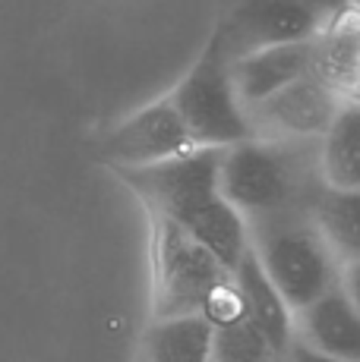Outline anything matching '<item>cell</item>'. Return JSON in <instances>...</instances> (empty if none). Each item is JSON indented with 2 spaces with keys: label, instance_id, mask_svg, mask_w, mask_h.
Returning <instances> with one entry per match:
<instances>
[{
  "label": "cell",
  "instance_id": "1",
  "mask_svg": "<svg viewBox=\"0 0 360 362\" xmlns=\"http://www.w3.org/2000/svg\"><path fill=\"white\" fill-rule=\"evenodd\" d=\"M218 161L221 148H196L155 167L111 173L140 199L145 214L168 218L234 271L250 249V227L221 196Z\"/></svg>",
  "mask_w": 360,
  "mask_h": 362
},
{
  "label": "cell",
  "instance_id": "2",
  "mask_svg": "<svg viewBox=\"0 0 360 362\" xmlns=\"http://www.w3.org/2000/svg\"><path fill=\"white\" fill-rule=\"evenodd\" d=\"M316 183V145L244 139L221 148L218 189L247 224L307 208Z\"/></svg>",
  "mask_w": 360,
  "mask_h": 362
},
{
  "label": "cell",
  "instance_id": "3",
  "mask_svg": "<svg viewBox=\"0 0 360 362\" xmlns=\"http://www.w3.org/2000/svg\"><path fill=\"white\" fill-rule=\"evenodd\" d=\"M149 271L152 318L206 315L215 325L240 309L231 271L162 214H149Z\"/></svg>",
  "mask_w": 360,
  "mask_h": 362
},
{
  "label": "cell",
  "instance_id": "4",
  "mask_svg": "<svg viewBox=\"0 0 360 362\" xmlns=\"http://www.w3.org/2000/svg\"><path fill=\"white\" fill-rule=\"evenodd\" d=\"M247 227H250V252L291 312H300L303 305L338 287L342 264L325 246L307 208L253 221Z\"/></svg>",
  "mask_w": 360,
  "mask_h": 362
},
{
  "label": "cell",
  "instance_id": "5",
  "mask_svg": "<svg viewBox=\"0 0 360 362\" xmlns=\"http://www.w3.org/2000/svg\"><path fill=\"white\" fill-rule=\"evenodd\" d=\"M196 148H231L253 139L247 110L231 82V57L215 32L206 38L199 57L168 92Z\"/></svg>",
  "mask_w": 360,
  "mask_h": 362
},
{
  "label": "cell",
  "instance_id": "6",
  "mask_svg": "<svg viewBox=\"0 0 360 362\" xmlns=\"http://www.w3.org/2000/svg\"><path fill=\"white\" fill-rule=\"evenodd\" d=\"M186 151H196V145L168 95L142 104L140 110L111 123L108 129L95 136V158L108 170L155 167L186 155Z\"/></svg>",
  "mask_w": 360,
  "mask_h": 362
},
{
  "label": "cell",
  "instance_id": "7",
  "mask_svg": "<svg viewBox=\"0 0 360 362\" xmlns=\"http://www.w3.org/2000/svg\"><path fill=\"white\" fill-rule=\"evenodd\" d=\"M342 110V98L322 86L320 79L307 76L294 86L281 88L269 101L247 110L253 139L269 142H303L316 145L332 127L335 114Z\"/></svg>",
  "mask_w": 360,
  "mask_h": 362
},
{
  "label": "cell",
  "instance_id": "8",
  "mask_svg": "<svg viewBox=\"0 0 360 362\" xmlns=\"http://www.w3.org/2000/svg\"><path fill=\"white\" fill-rule=\"evenodd\" d=\"M322 10L303 4H237L231 10L221 13L215 23V32L225 45L227 57L237 60L253 51H266V47L297 45V41H310L320 25Z\"/></svg>",
  "mask_w": 360,
  "mask_h": 362
},
{
  "label": "cell",
  "instance_id": "9",
  "mask_svg": "<svg viewBox=\"0 0 360 362\" xmlns=\"http://www.w3.org/2000/svg\"><path fill=\"white\" fill-rule=\"evenodd\" d=\"M310 76L342 104H360V4L322 10L310 38Z\"/></svg>",
  "mask_w": 360,
  "mask_h": 362
},
{
  "label": "cell",
  "instance_id": "10",
  "mask_svg": "<svg viewBox=\"0 0 360 362\" xmlns=\"http://www.w3.org/2000/svg\"><path fill=\"white\" fill-rule=\"evenodd\" d=\"M294 344L325 359L360 362V312L342 287L294 312Z\"/></svg>",
  "mask_w": 360,
  "mask_h": 362
},
{
  "label": "cell",
  "instance_id": "11",
  "mask_svg": "<svg viewBox=\"0 0 360 362\" xmlns=\"http://www.w3.org/2000/svg\"><path fill=\"white\" fill-rule=\"evenodd\" d=\"M307 76H310V41L266 47V51H253L247 57L231 60V82L244 110L269 101L281 88L294 86L297 79H307Z\"/></svg>",
  "mask_w": 360,
  "mask_h": 362
},
{
  "label": "cell",
  "instance_id": "12",
  "mask_svg": "<svg viewBox=\"0 0 360 362\" xmlns=\"http://www.w3.org/2000/svg\"><path fill=\"white\" fill-rule=\"evenodd\" d=\"M234 293L240 299L244 315L256 325V331L272 344V350L279 356H285L288 346L294 344V312L288 309V303L279 296V290L272 287V281L266 277V271L259 268L256 255L247 249L240 255V262L231 271Z\"/></svg>",
  "mask_w": 360,
  "mask_h": 362
},
{
  "label": "cell",
  "instance_id": "13",
  "mask_svg": "<svg viewBox=\"0 0 360 362\" xmlns=\"http://www.w3.org/2000/svg\"><path fill=\"white\" fill-rule=\"evenodd\" d=\"M215 328L206 315L149 318L136 362H212Z\"/></svg>",
  "mask_w": 360,
  "mask_h": 362
},
{
  "label": "cell",
  "instance_id": "14",
  "mask_svg": "<svg viewBox=\"0 0 360 362\" xmlns=\"http://www.w3.org/2000/svg\"><path fill=\"white\" fill-rule=\"evenodd\" d=\"M316 177L329 189L360 192V104H342L316 142Z\"/></svg>",
  "mask_w": 360,
  "mask_h": 362
},
{
  "label": "cell",
  "instance_id": "15",
  "mask_svg": "<svg viewBox=\"0 0 360 362\" xmlns=\"http://www.w3.org/2000/svg\"><path fill=\"white\" fill-rule=\"evenodd\" d=\"M307 214L338 264L360 259V192L329 189V186L316 183L313 196L307 202Z\"/></svg>",
  "mask_w": 360,
  "mask_h": 362
},
{
  "label": "cell",
  "instance_id": "16",
  "mask_svg": "<svg viewBox=\"0 0 360 362\" xmlns=\"http://www.w3.org/2000/svg\"><path fill=\"white\" fill-rule=\"evenodd\" d=\"M212 328H215V337H212V362H275V359H281L272 350V344L256 331V325L244 315V309L221 318Z\"/></svg>",
  "mask_w": 360,
  "mask_h": 362
},
{
  "label": "cell",
  "instance_id": "17",
  "mask_svg": "<svg viewBox=\"0 0 360 362\" xmlns=\"http://www.w3.org/2000/svg\"><path fill=\"white\" fill-rule=\"evenodd\" d=\"M338 287L344 290V296L354 303V309L360 312V259L342 264V277H338Z\"/></svg>",
  "mask_w": 360,
  "mask_h": 362
},
{
  "label": "cell",
  "instance_id": "18",
  "mask_svg": "<svg viewBox=\"0 0 360 362\" xmlns=\"http://www.w3.org/2000/svg\"><path fill=\"white\" fill-rule=\"evenodd\" d=\"M285 356H288L291 362H344V359H325V356H316V353L303 350V346H297V344H291V346H288Z\"/></svg>",
  "mask_w": 360,
  "mask_h": 362
},
{
  "label": "cell",
  "instance_id": "19",
  "mask_svg": "<svg viewBox=\"0 0 360 362\" xmlns=\"http://www.w3.org/2000/svg\"><path fill=\"white\" fill-rule=\"evenodd\" d=\"M275 362H291V359H288V356H281V359H275Z\"/></svg>",
  "mask_w": 360,
  "mask_h": 362
}]
</instances>
